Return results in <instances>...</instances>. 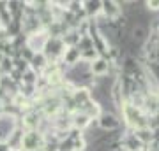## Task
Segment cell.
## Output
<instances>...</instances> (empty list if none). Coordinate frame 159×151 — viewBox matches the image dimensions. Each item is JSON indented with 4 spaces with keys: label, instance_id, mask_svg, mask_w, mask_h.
Wrapping results in <instances>:
<instances>
[{
    "label": "cell",
    "instance_id": "cell-6",
    "mask_svg": "<svg viewBox=\"0 0 159 151\" xmlns=\"http://www.w3.org/2000/svg\"><path fill=\"white\" fill-rule=\"evenodd\" d=\"M87 6H89V9H87V11L96 14V12L99 11V6H102V4H101V2H87Z\"/></svg>",
    "mask_w": 159,
    "mask_h": 151
},
{
    "label": "cell",
    "instance_id": "cell-10",
    "mask_svg": "<svg viewBox=\"0 0 159 151\" xmlns=\"http://www.w3.org/2000/svg\"><path fill=\"white\" fill-rule=\"evenodd\" d=\"M34 62H35V67H41L44 60H43V56H35V58H34Z\"/></svg>",
    "mask_w": 159,
    "mask_h": 151
},
{
    "label": "cell",
    "instance_id": "cell-2",
    "mask_svg": "<svg viewBox=\"0 0 159 151\" xmlns=\"http://www.w3.org/2000/svg\"><path fill=\"white\" fill-rule=\"evenodd\" d=\"M102 11L106 12V16L108 18H117L120 14V9L117 7V4L115 2H102Z\"/></svg>",
    "mask_w": 159,
    "mask_h": 151
},
{
    "label": "cell",
    "instance_id": "cell-5",
    "mask_svg": "<svg viewBox=\"0 0 159 151\" xmlns=\"http://www.w3.org/2000/svg\"><path fill=\"white\" fill-rule=\"evenodd\" d=\"M124 144H125V148H127V149H133V151H134V149H140L143 142H142L140 139H138L136 135H129V137L125 139Z\"/></svg>",
    "mask_w": 159,
    "mask_h": 151
},
{
    "label": "cell",
    "instance_id": "cell-9",
    "mask_svg": "<svg viewBox=\"0 0 159 151\" xmlns=\"http://www.w3.org/2000/svg\"><path fill=\"white\" fill-rule=\"evenodd\" d=\"M147 7L152 9V11H157L159 9V0H152V2H147Z\"/></svg>",
    "mask_w": 159,
    "mask_h": 151
},
{
    "label": "cell",
    "instance_id": "cell-7",
    "mask_svg": "<svg viewBox=\"0 0 159 151\" xmlns=\"http://www.w3.org/2000/svg\"><path fill=\"white\" fill-rule=\"evenodd\" d=\"M78 56H80V51H78V49H71V51L67 53V56H66V58H67V62H69V63H73L74 60L78 58Z\"/></svg>",
    "mask_w": 159,
    "mask_h": 151
},
{
    "label": "cell",
    "instance_id": "cell-4",
    "mask_svg": "<svg viewBox=\"0 0 159 151\" xmlns=\"http://www.w3.org/2000/svg\"><path fill=\"white\" fill-rule=\"evenodd\" d=\"M106 70H108V62H106V60H102V58L96 60L94 65H92V72H94V74H104Z\"/></svg>",
    "mask_w": 159,
    "mask_h": 151
},
{
    "label": "cell",
    "instance_id": "cell-11",
    "mask_svg": "<svg viewBox=\"0 0 159 151\" xmlns=\"http://www.w3.org/2000/svg\"><path fill=\"white\" fill-rule=\"evenodd\" d=\"M0 151H6V144H0Z\"/></svg>",
    "mask_w": 159,
    "mask_h": 151
},
{
    "label": "cell",
    "instance_id": "cell-8",
    "mask_svg": "<svg viewBox=\"0 0 159 151\" xmlns=\"http://www.w3.org/2000/svg\"><path fill=\"white\" fill-rule=\"evenodd\" d=\"M87 123H89V116H85V114L76 118V125H78V127H85Z\"/></svg>",
    "mask_w": 159,
    "mask_h": 151
},
{
    "label": "cell",
    "instance_id": "cell-3",
    "mask_svg": "<svg viewBox=\"0 0 159 151\" xmlns=\"http://www.w3.org/2000/svg\"><path fill=\"white\" fill-rule=\"evenodd\" d=\"M37 142H39L37 134H29V135L23 137V146H25L27 149H35V148H37Z\"/></svg>",
    "mask_w": 159,
    "mask_h": 151
},
{
    "label": "cell",
    "instance_id": "cell-1",
    "mask_svg": "<svg viewBox=\"0 0 159 151\" xmlns=\"http://www.w3.org/2000/svg\"><path fill=\"white\" fill-rule=\"evenodd\" d=\"M99 125L104 130H111V128H117L119 127V120L113 114H102L101 120H99Z\"/></svg>",
    "mask_w": 159,
    "mask_h": 151
}]
</instances>
